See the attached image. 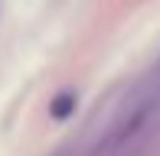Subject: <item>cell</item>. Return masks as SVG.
I'll return each mask as SVG.
<instances>
[{
    "mask_svg": "<svg viewBox=\"0 0 160 156\" xmlns=\"http://www.w3.org/2000/svg\"><path fill=\"white\" fill-rule=\"evenodd\" d=\"M72 111H75V94H69V91H65V94H56L52 104H49V114L56 120H65Z\"/></svg>",
    "mask_w": 160,
    "mask_h": 156,
    "instance_id": "6da1fadb",
    "label": "cell"
}]
</instances>
